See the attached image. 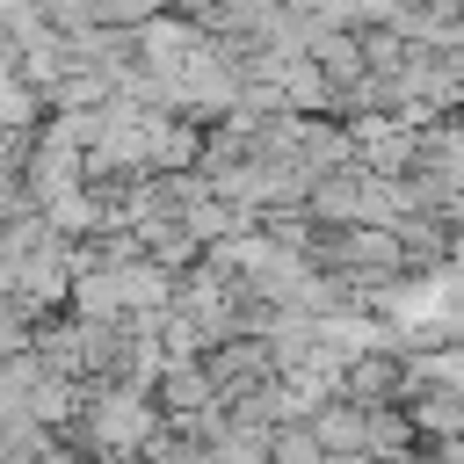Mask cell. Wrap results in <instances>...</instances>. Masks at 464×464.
Segmentation results:
<instances>
[{
  "instance_id": "obj_2",
  "label": "cell",
  "mask_w": 464,
  "mask_h": 464,
  "mask_svg": "<svg viewBox=\"0 0 464 464\" xmlns=\"http://www.w3.org/2000/svg\"><path fill=\"white\" fill-rule=\"evenodd\" d=\"M152 7H160V0H94V22H123V29L138 22V29H145Z\"/></svg>"
},
{
  "instance_id": "obj_1",
  "label": "cell",
  "mask_w": 464,
  "mask_h": 464,
  "mask_svg": "<svg viewBox=\"0 0 464 464\" xmlns=\"http://www.w3.org/2000/svg\"><path fill=\"white\" fill-rule=\"evenodd\" d=\"M160 428H167L160 399H145V392H130V384H87V406H80V420H72V442H80L94 464H130L138 450L160 442Z\"/></svg>"
}]
</instances>
